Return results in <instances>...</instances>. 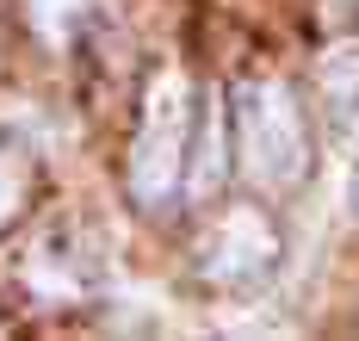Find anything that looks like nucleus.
<instances>
[{"label":"nucleus","instance_id":"1","mask_svg":"<svg viewBox=\"0 0 359 341\" xmlns=\"http://www.w3.org/2000/svg\"><path fill=\"white\" fill-rule=\"evenodd\" d=\"M236 143H242L248 180L266 192H291L310 174V131H304L291 87L279 81H248L236 93Z\"/></svg>","mask_w":359,"mask_h":341},{"label":"nucleus","instance_id":"2","mask_svg":"<svg viewBox=\"0 0 359 341\" xmlns=\"http://www.w3.org/2000/svg\"><path fill=\"white\" fill-rule=\"evenodd\" d=\"M192 87L180 69H161L143 106V131L130 143V199L137 205H168L186 174V137H192Z\"/></svg>","mask_w":359,"mask_h":341},{"label":"nucleus","instance_id":"3","mask_svg":"<svg viewBox=\"0 0 359 341\" xmlns=\"http://www.w3.org/2000/svg\"><path fill=\"white\" fill-rule=\"evenodd\" d=\"M198 261H205V279H217V286H254L266 267L279 261V236H273V224H266L260 211L236 205V211L205 236Z\"/></svg>","mask_w":359,"mask_h":341},{"label":"nucleus","instance_id":"4","mask_svg":"<svg viewBox=\"0 0 359 341\" xmlns=\"http://www.w3.org/2000/svg\"><path fill=\"white\" fill-rule=\"evenodd\" d=\"M223 187V106H205V124H198V149H192V174H186V192L192 199H211Z\"/></svg>","mask_w":359,"mask_h":341},{"label":"nucleus","instance_id":"5","mask_svg":"<svg viewBox=\"0 0 359 341\" xmlns=\"http://www.w3.org/2000/svg\"><path fill=\"white\" fill-rule=\"evenodd\" d=\"M316 81H323L328 106H359V38H341L323 50V62H316Z\"/></svg>","mask_w":359,"mask_h":341},{"label":"nucleus","instance_id":"6","mask_svg":"<svg viewBox=\"0 0 359 341\" xmlns=\"http://www.w3.org/2000/svg\"><path fill=\"white\" fill-rule=\"evenodd\" d=\"M19 205H25V168L19 155H0V229L19 218Z\"/></svg>","mask_w":359,"mask_h":341},{"label":"nucleus","instance_id":"7","mask_svg":"<svg viewBox=\"0 0 359 341\" xmlns=\"http://www.w3.org/2000/svg\"><path fill=\"white\" fill-rule=\"evenodd\" d=\"M32 6H37V19H43V25H62L69 13H81V0H32Z\"/></svg>","mask_w":359,"mask_h":341},{"label":"nucleus","instance_id":"8","mask_svg":"<svg viewBox=\"0 0 359 341\" xmlns=\"http://www.w3.org/2000/svg\"><path fill=\"white\" fill-rule=\"evenodd\" d=\"M353 199H359V187H353Z\"/></svg>","mask_w":359,"mask_h":341}]
</instances>
